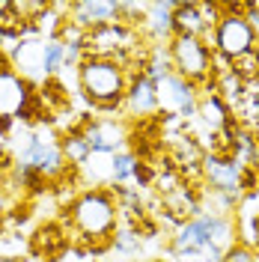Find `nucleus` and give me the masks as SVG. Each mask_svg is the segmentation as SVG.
Wrapping results in <instances>:
<instances>
[{
	"mask_svg": "<svg viewBox=\"0 0 259 262\" xmlns=\"http://www.w3.org/2000/svg\"><path fill=\"white\" fill-rule=\"evenodd\" d=\"M119 203L111 188H87L69 203L63 214V227L69 232V245H78L87 253H104L114 245L119 229Z\"/></svg>",
	"mask_w": 259,
	"mask_h": 262,
	"instance_id": "nucleus-1",
	"label": "nucleus"
},
{
	"mask_svg": "<svg viewBox=\"0 0 259 262\" xmlns=\"http://www.w3.org/2000/svg\"><path fill=\"white\" fill-rule=\"evenodd\" d=\"M131 72L125 63L104 54H87L78 66V86H81L87 104L98 114H122V101L128 93Z\"/></svg>",
	"mask_w": 259,
	"mask_h": 262,
	"instance_id": "nucleus-2",
	"label": "nucleus"
},
{
	"mask_svg": "<svg viewBox=\"0 0 259 262\" xmlns=\"http://www.w3.org/2000/svg\"><path fill=\"white\" fill-rule=\"evenodd\" d=\"M167 54H170L173 75H179L182 81L194 83L197 90H203L211 81V54L214 51L203 39H197V36H173L167 42Z\"/></svg>",
	"mask_w": 259,
	"mask_h": 262,
	"instance_id": "nucleus-3",
	"label": "nucleus"
},
{
	"mask_svg": "<svg viewBox=\"0 0 259 262\" xmlns=\"http://www.w3.org/2000/svg\"><path fill=\"white\" fill-rule=\"evenodd\" d=\"M211 51L227 57L229 63H235V60L259 51L256 33H253V27H250V21H247L244 12H229L224 6V18L211 30Z\"/></svg>",
	"mask_w": 259,
	"mask_h": 262,
	"instance_id": "nucleus-4",
	"label": "nucleus"
},
{
	"mask_svg": "<svg viewBox=\"0 0 259 262\" xmlns=\"http://www.w3.org/2000/svg\"><path fill=\"white\" fill-rule=\"evenodd\" d=\"M158 86V114L161 116H182V119H194L200 107V90L194 83L182 81L179 75H167Z\"/></svg>",
	"mask_w": 259,
	"mask_h": 262,
	"instance_id": "nucleus-5",
	"label": "nucleus"
},
{
	"mask_svg": "<svg viewBox=\"0 0 259 262\" xmlns=\"http://www.w3.org/2000/svg\"><path fill=\"white\" fill-rule=\"evenodd\" d=\"M242 173L244 164L239 158H218L211 152H206V158H203V182L214 194L242 196Z\"/></svg>",
	"mask_w": 259,
	"mask_h": 262,
	"instance_id": "nucleus-6",
	"label": "nucleus"
},
{
	"mask_svg": "<svg viewBox=\"0 0 259 262\" xmlns=\"http://www.w3.org/2000/svg\"><path fill=\"white\" fill-rule=\"evenodd\" d=\"M83 140L90 143L93 152L116 155L128 143V128L125 122H116V119H90V125L83 128Z\"/></svg>",
	"mask_w": 259,
	"mask_h": 262,
	"instance_id": "nucleus-7",
	"label": "nucleus"
},
{
	"mask_svg": "<svg viewBox=\"0 0 259 262\" xmlns=\"http://www.w3.org/2000/svg\"><path fill=\"white\" fill-rule=\"evenodd\" d=\"M122 114L131 119H149L158 114V86L146 78L143 72H134L128 83V93L122 101Z\"/></svg>",
	"mask_w": 259,
	"mask_h": 262,
	"instance_id": "nucleus-8",
	"label": "nucleus"
},
{
	"mask_svg": "<svg viewBox=\"0 0 259 262\" xmlns=\"http://www.w3.org/2000/svg\"><path fill=\"white\" fill-rule=\"evenodd\" d=\"M30 98H33V86L18 75L12 66L0 69V116L15 119Z\"/></svg>",
	"mask_w": 259,
	"mask_h": 262,
	"instance_id": "nucleus-9",
	"label": "nucleus"
},
{
	"mask_svg": "<svg viewBox=\"0 0 259 262\" xmlns=\"http://www.w3.org/2000/svg\"><path fill=\"white\" fill-rule=\"evenodd\" d=\"M69 21L78 24L83 33L98 30L104 24L119 21V3H101V0H81L69 6Z\"/></svg>",
	"mask_w": 259,
	"mask_h": 262,
	"instance_id": "nucleus-10",
	"label": "nucleus"
},
{
	"mask_svg": "<svg viewBox=\"0 0 259 262\" xmlns=\"http://www.w3.org/2000/svg\"><path fill=\"white\" fill-rule=\"evenodd\" d=\"M30 253L33 259H42V262H54L66 247H69V232H66L63 224L57 221H48L42 227H36V232L30 235Z\"/></svg>",
	"mask_w": 259,
	"mask_h": 262,
	"instance_id": "nucleus-11",
	"label": "nucleus"
},
{
	"mask_svg": "<svg viewBox=\"0 0 259 262\" xmlns=\"http://www.w3.org/2000/svg\"><path fill=\"white\" fill-rule=\"evenodd\" d=\"M12 69L24 81H48L45 78V42L39 39H24L18 42V48L12 51Z\"/></svg>",
	"mask_w": 259,
	"mask_h": 262,
	"instance_id": "nucleus-12",
	"label": "nucleus"
},
{
	"mask_svg": "<svg viewBox=\"0 0 259 262\" xmlns=\"http://www.w3.org/2000/svg\"><path fill=\"white\" fill-rule=\"evenodd\" d=\"M173 12H176V3H173V0L149 3L140 30H143L152 42H170V39H173Z\"/></svg>",
	"mask_w": 259,
	"mask_h": 262,
	"instance_id": "nucleus-13",
	"label": "nucleus"
},
{
	"mask_svg": "<svg viewBox=\"0 0 259 262\" xmlns=\"http://www.w3.org/2000/svg\"><path fill=\"white\" fill-rule=\"evenodd\" d=\"M197 119L209 128V134H214V131H224V128H229L232 122H239V119L232 116V111H229V104L221 98V93H200Z\"/></svg>",
	"mask_w": 259,
	"mask_h": 262,
	"instance_id": "nucleus-14",
	"label": "nucleus"
},
{
	"mask_svg": "<svg viewBox=\"0 0 259 262\" xmlns=\"http://www.w3.org/2000/svg\"><path fill=\"white\" fill-rule=\"evenodd\" d=\"M209 24L203 21L197 3H176V12H173V36H197V39H206Z\"/></svg>",
	"mask_w": 259,
	"mask_h": 262,
	"instance_id": "nucleus-15",
	"label": "nucleus"
},
{
	"mask_svg": "<svg viewBox=\"0 0 259 262\" xmlns=\"http://www.w3.org/2000/svg\"><path fill=\"white\" fill-rule=\"evenodd\" d=\"M137 152L134 149H122L114 155V182L111 185H128L134 182V170H137Z\"/></svg>",
	"mask_w": 259,
	"mask_h": 262,
	"instance_id": "nucleus-16",
	"label": "nucleus"
},
{
	"mask_svg": "<svg viewBox=\"0 0 259 262\" xmlns=\"http://www.w3.org/2000/svg\"><path fill=\"white\" fill-rule=\"evenodd\" d=\"M63 152H66V161L69 164H75V167H81L87 158H90V143L83 140L81 134H66L63 137Z\"/></svg>",
	"mask_w": 259,
	"mask_h": 262,
	"instance_id": "nucleus-17",
	"label": "nucleus"
},
{
	"mask_svg": "<svg viewBox=\"0 0 259 262\" xmlns=\"http://www.w3.org/2000/svg\"><path fill=\"white\" fill-rule=\"evenodd\" d=\"M221 262H259V253H256V250H253L250 245H244V242H235V245H232L227 253L221 256Z\"/></svg>",
	"mask_w": 259,
	"mask_h": 262,
	"instance_id": "nucleus-18",
	"label": "nucleus"
},
{
	"mask_svg": "<svg viewBox=\"0 0 259 262\" xmlns=\"http://www.w3.org/2000/svg\"><path fill=\"white\" fill-rule=\"evenodd\" d=\"M114 247L116 250H122V253H137V250H140V235H137L131 227L128 229H116Z\"/></svg>",
	"mask_w": 259,
	"mask_h": 262,
	"instance_id": "nucleus-19",
	"label": "nucleus"
},
{
	"mask_svg": "<svg viewBox=\"0 0 259 262\" xmlns=\"http://www.w3.org/2000/svg\"><path fill=\"white\" fill-rule=\"evenodd\" d=\"M244 15H247V21H250V27H253V33H256V45H259V3H247Z\"/></svg>",
	"mask_w": 259,
	"mask_h": 262,
	"instance_id": "nucleus-20",
	"label": "nucleus"
},
{
	"mask_svg": "<svg viewBox=\"0 0 259 262\" xmlns=\"http://www.w3.org/2000/svg\"><path fill=\"white\" fill-rule=\"evenodd\" d=\"M0 262H24V259H0Z\"/></svg>",
	"mask_w": 259,
	"mask_h": 262,
	"instance_id": "nucleus-21",
	"label": "nucleus"
}]
</instances>
